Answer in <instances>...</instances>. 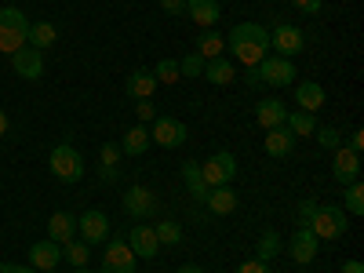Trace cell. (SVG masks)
Listing matches in <instances>:
<instances>
[{"label": "cell", "instance_id": "9c48e42d", "mask_svg": "<svg viewBox=\"0 0 364 273\" xmlns=\"http://www.w3.org/2000/svg\"><path fill=\"white\" fill-rule=\"evenodd\" d=\"M157 208H161V200H157V193L149 190V186H132V190L124 193V211H128L135 223L154 219V215H157Z\"/></svg>", "mask_w": 364, "mask_h": 273}, {"label": "cell", "instance_id": "5b68a950", "mask_svg": "<svg viewBox=\"0 0 364 273\" xmlns=\"http://www.w3.org/2000/svg\"><path fill=\"white\" fill-rule=\"evenodd\" d=\"M310 230L317 240H339L346 233V211L343 204H317L314 219H310Z\"/></svg>", "mask_w": 364, "mask_h": 273}, {"label": "cell", "instance_id": "52a82bcc", "mask_svg": "<svg viewBox=\"0 0 364 273\" xmlns=\"http://www.w3.org/2000/svg\"><path fill=\"white\" fill-rule=\"evenodd\" d=\"M186 139H190L186 124H182V120H175V117H157L154 128H149V142H154V146H164V149L186 146Z\"/></svg>", "mask_w": 364, "mask_h": 273}, {"label": "cell", "instance_id": "30bf717a", "mask_svg": "<svg viewBox=\"0 0 364 273\" xmlns=\"http://www.w3.org/2000/svg\"><path fill=\"white\" fill-rule=\"evenodd\" d=\"M102 273H135V252L128 248V237H109V248L102 255Z\"/></svg>", "mask_w": 364, "mask_h": 273}, {"label": "cell", "instance_id": "484cf974", "mask_svg": "<svg viewBox=\"0 0 364 273\" xmlns=\"http://www.w3.org/2000/svg\"><path fill=\"white\" fill-rule=\"evenodd\" d=\"M149 146H154V142H149V128L135 124L132 132H124V139H120V154H128V157H142Z\"/></svg>", "mask_w": 364, "mask_h": 273}, {"label": "cell", "instance_id": "ab89813d", "mask_svg": "<svg viewBox=\"0 0 364 273\" xmlns=\"http://www.w3.org/2000/svg\"><path fill=\"white\" fill-rule=\"evenodd\" d=\"M291 4H295L302 15H317V11L324 8V0H291Z\"/></svg>", "mask_w": 364, "mask_h": 273}, {"label": "cell", "instance_id": "cb8c5ba5", "mask_svg": "<svg viewBox=\"0 0 364 273\" xmlns=\"http://www.w3.org/2000/svg\"><path fill=\"white\" fill-rule=\"evenodd\" d=\"M204 208L211 211V215H230V211H237V193H233V186H211Z\"/></svg>", "mask_w": 364, "mask_h": 273}, {"label": "cell", "instance_id": "836d02e7", "mask_svg": "<svg viewBox=\"0 0 364 273\" xmlns=\"http://www.w3.org/2000/svg\"><path fill=\"white\" fill-rule=\"evenodd\" d=\"M178 73H182V80H197V77H204V58H200L197 51H190L186 58H178Z\"/></svg>", "mask_w": 364, "mask_h": 273}, {"label": "cell", "instance_id": "f546056e", "mask_svg": "<svg viewBox=\"0 0 364 273\" xmlns=\"http://www.w3.org/2000/svg\"><path fill=\"white\" fill-rule=\"evenodd\" d=\"M281 252H284V240H281V233H277V230H266V233L259 237V248H255V259L269 262V259H277Z\"/></svg>", "mask_w": 364, "mask_h": 273}, {"label": "cell", "instance_id": "9a60e30c", "mask_svg": "<svg viewBox=\"0 0 364 273\" xmlns=\"http://www.w3.org/2000/svg\"><path fill=\"white\" fill-rule=\"evenodd\" d=\"M331 175H336V182H343V186L357 182V178H360V154L339 146V149H336V161H331Z\"/></svg>", "mask_w": 364, "mask_h": 273}, {"label": "cell", "instance_id": "f35d334b", "mask_svg": "<svg viewBox=\"0 0 364 273\" xmlns=\"http://www.w3.org/2000/svg\"><path fill=\"white\" fill-rule=\"evenodd\" d=\"M314 211H317V200H302V204H299V226H310Z\"/></svg>", "mask_w": 364, "mask_h": 273}, {"label": "cell", "instance_id": "2e32d148", "mask_svg": "<svg viewBox=\"0 0 364 273\" xmlns=\"http://www.w3.org/2000/svg\"><path fill=\"white\" fill-rule=\"evenodd\" d=\"M63 262V245H55V240H37L33 248H29V266L33 269H55Z\"/></svg>", "mask_w": 364, "mask_h": 273}, {"label": "cell", "instance_id": "8d00e7d4", "mask_svg": "<svg viewBox=\"0 0 364 273\" xmlns=\"http://www.w3.org/2000/svg\"><path fill=\"white\" fill-rule=\"evenodd\" d=\"M314 135H317V142H321L324 149H339V146H343V135H339L336 128H317Z\"/></svg>", "mask_w": 364, "mask_h": 273}, {"label": "cell", "instance_id": "4fadbf2b", "mask_svg": "<svg viewBox=\"0 0 364 273\" xmlns=\"http://www.w3.org/2000/svg\"><path fill=\"white\" fill-rule=\"evenodd\" d=\"M317 245H321V240L314 237L310 226H295V233H291V240H288V255H291L299 266H306V262L317 259Z\"/></svg>", "mask_w": 364, "mask_h": 273}, {"label": "cell", "instance_id": "8992f818", "mask_svg": "<svg viewBox=\"0 0 364 273\" xmlns=\"http://www.w3.org/2000/svg\"><path fill=\"white\" fill-rule=\"evenodd\" d=\"M200 175L208 186H230L233 175H237V157L230 149H219V154H211L204 164H200Z\"/></svg>", "mask_w": 364, "mask_h": 273}, {"label": "cell", "instance_id": "603a6c76", "mask_svg": "<svg viewBox=\"0 0 364 273\" xmlns=\"http://www.w3.org/2000/svg\"><path fill=\"white\" fill-rule=\"evenodd\" d=\"M182 182H186V190H190V197H193L197 204H204V200H208L211 186L204 182V175H200V164H197V161H186V164H182Z\"/></svg>", "mask_w": 364, "mask_h": 273}, {"label": "cell", "instance_id": "b9f144b4", "mask_svg": "<svg viewBox=\"0 0 364 273\" xmlns=\"http://www.w3.org/2000/svg\"><path fill=\"white\" fill-rule=\"evenodd\" d=\"M161 8L168 15H186V0H161Z\"/></svg>", "mask_w": 364, "mask_h": 273}, {"label": "cell", "instance_id": "bcb514c9", "mask_svg": "<svg viewBox=\"0 0 364 273\" xmlns=\"http://www.w3.org/2000/svg\"><path fill=\"white\" fill-rule=\"evenodd\" d=\"M4 132H8V113L0 109V135H4Z\"/></svg>", "mask_w": 364, "mask_h": 273}, {"label": "cell", "instance_id": "44dd1931", "mask_svg": "<svg viewBox=\"0 0 364 273\" xmlns=\"http://www.w3.org/2000/svg\"><path fill=\"white\" fill-rule=\"evenodd\" d=\"M295 142H299V139H295V135H291L284 124H281V128H269V132H266V139H262L266 154H269V157H277V161L291 154V149H295Z\"/></svg>", "mask_w": 364, "mask_h": 273}, {"label": "cell", "instance_id": "277c9868", "mask_svg": "<svg viewBox=\"0 0 364 273\" xmlns=\"http://www.w3.org/2000/svg\"><path fill=\"white\" fill-rule=\"evenodd\" d=\"M48 164H51V175L58 182H80L84 178V157H80V149H73L70 142H58L51 149Z\"/></svg>", "mask_w": 364, "mask_h": 273}, {"label": "cell", "instance_id": "5bb4252c", "mask_svg": "<svg viewBox=\"0 0 364 273\" xmlns=\"http://www.w3.org/2000/svg\"><path fill=\"white\" fill-rule=\"evenodd\" d=\"M128 248L135 252V259H157V252H161V240H157L154 226H142V223H135V226L128 230Z\"/></svg>", "mask_w": 364, "mask_h": 273}, {"label": "cell", "instance_id": "c3c4849f", "mask_svg": "<svg viewBox=\"0 0 364 273\" xmlns=\"http://www.w3.org/2000/svg\"><path fill=\"white\" fill-rule=\"evenodd\" d=\"M15 269V262H0V273H11Z\"/></svg>", "mask_w": 364, "mask_h": 273}, {"label": "cell", "instance_id": "d4e9b609", "mask_svg": "<svg viewBox=\"0 0 364 273\" xmlns=\"http://www.w3.org/2000/svg\"><path fill=\"white\" fill-rule=\"evenodd\" d=\"M284 128H288L295 139H310V135L317 132V113H306V109H288Z\"/></svg>", "mask_w": 364, "mask_h": 273}, {"label": "cell", "instance_id": "60d3db41", "mask_svg": "<svg viewBox=\"0 0 364 273\" xmlns=\"http://www.w3.org/2000/svg\"><path fill=\"white\" fill-rule=\"evenodd\" d=\"M237 273H269V266H266L262 259H248V262L237 266Z\"/></svg>", "mask_w": 364, "mask_h": 273}, {"label": "cell", "instance_id": "e0dca14e", "mask_svg": "<svg viewBox=\"0 0 364 273\" xmlns=\"http://www.w3.org/2000/svg\"><path fill=\"white\" fill-rule=\"evenodd\" d=\"M186 15L200 29H215V22L223 18V8H219V0H186Z\"/></svg>", "mask_w": 364, "mask_h": 273}, {"label": "cell", "instance_id": "681fc988", "mask_svg": "<svg viewBox=\"0 0 364 273\" xmlns=\"http://www.w3.org/2000/svg\"><path fill=\"white\" fill-rule=\"evenodd\" d=\"M73 273H91V269H87V266H80V269H73Z\"/></svg>", "mask_w": 364, "mask_h": 273}, {"label": "cell", "instance_id": "3957f363", "mask_svg": "<svg viewBox=\"0 0 364 273\" xmlns=\"http://www.w3.org/2000/svg\"><path fill=\"white\" fill-rule=\"evenodd\" d=\"M29 37V18L18 8H0V51L15 55L18 48H26Z\"/></svg>", "mask_w": 364, "mask_h": 273}, {"label": "cell", "instance_id": "1f68e13d", "mask_svg": "<svg viewBox=\"0 0 364 273\" xmlns=\"http://www.w3.org/2000/svg\"><path fill=\"white\" fill-rule=\"evenodd\" d=\"M154 233H157V240H161V245H168V248L182 245V226H178L175 219H164V223H157V226H154Z\"/></svg>", "mask_w": 364, "mask_h": 273}, {"label": "cell", "instance_id": "6da1fadb", "mask_svg": "<svg viewBox=\"0 0 364 273\" xmlns=\"http://www.w3.org/2000/svg\"><path fill=\"white\" fill-rule=\"evenodd\" d=\"M230 51L237 63H245V66H255L262 63V58L269 55V29H262L259 22H237L230 29V37H226Z\"/></svg>", "mask_w": 364, "mask_h": 273}, {"label": "cell", "instance_id": "7402d4cb", "mask_svg": "<svg viewBox=\"0 0 364 273\" xmlns=\"http://www.w3.org/2000/svg\"><path fill=\"white\" fill-rule=\"evenodd\" d=\"M295 102H299V109L317 113V109L324 106V87H321L317 80H302V84H295Z\"/></svg>", "mask_w": 364, "mask_h": 273}, {"label": "cell", "instance_id": "d6986e66", "mask_svg": "<svg viewBox=\"0 0 364 273\" xmlns=\"http://www.w3.org/2000/svg\"><path fill=\"white\" fill-rule=\"evenodd\" d=\"M284 117H288V109H284L281 99H262V102L255 106V124L266 128V132H269V128H281Z\"/></svg>", "mask_w": 364, "mask_h": 273}, {"label": "cell", "instance_id": "ba28073f", "mask_svg": "<svg viewBox=\"0 0 364 273\" xmlns=\"http://www.w3.org/2000/svg\"><path fill=\"white\" fill-rule=\"evenodd\" d=\"M302 48H306V37H302V29H299V26H291V22H277V26L269 29V51H277V55L291 58V55H299Z\"/></svg>", "mask_w": 364, "mask_h": 273}, {"label": "cell", "instance_id": "f6af8a7d", "mask_svg": "<svg viewBox=\"0 0 364 273\" xmlns=\"http://www.w3.org/2000/svg\"><path fill=\"white\" fill-rule=\"evenodd\" d=\"M175 273H204V269H200V266H197V262H182V266H178V269H175Z\"/></svg>", "mask_w": 364, "mask_h": 273}, {"label": "cell", "instance_id": "4dcf8cb0", "mask_svg": "<svg viewBox=\"0 0 364 273\" xmlns=\"http://www.w3.org/2000/svg\"><path fill=\"white\" fill-rule=\"evenodd\" d=\"M99 161H102V178L113 182V178H117V161H120V146L106 142V146L99 149Z\"/></svg>", "mask_w": 364, "mask_h": 273}, {"label": "cell", "instance_id": "ee69618b", "mask_svg": "<svg viewBox=\"0 0 364 273\" xmlns=\"http://www.w3.org/2000/svg\"><path fill=\"white\" fill-rule=\"evenodd\" d=\"M343 273H364V262H357V259H346V262H343Z\"/></svg>", "mask_w": 364, "mask_h": 273}, {"label": "cell", "instance_id": "4316f807", "mask_svg": "<svg viewBox=\"0 0 364 273\" xmlns=\"http://www.w3.org/2000/svg\"><path fill=\"white\" fill-rule=\"evenodd\" d=\"M204 77L211 80V84H233V77H237V70H233V63H230V58L226 55H219V58H208V63H204Z\"/></svg>", "mask_w": 364, "mask_h": 273}, {"label": "cell", "instance_id": "8fae6325", "mask_svg": "<svg viewBox=\"0 0 364 273\" xmlns=\"http://www.w3.org/2000/svg\"><path fill=\"white\" fill-rule=\"evenodd\" d=\"M77 233H80L84 245H102V240H109V219H106V211H99V208L84 211V215L77 219Z\"/></svg>", "mask_w": 364, "mask_h": 273}, {"label": "cell", "instance_id": "7dc6e473", "mask_svg": "<svg viewBox=\"0 0 364 273\" xmlns=\"http://www.w3.org/2000/svg\"><path fill=\"white\" fill-rule=\"evenodd\" d=\"M11 273H37V269H33V266H15Z\"/></svg>", "mask_w": 364, "mask_h": 273}, {"label": "cell", "instance_id": "7a4b0ae2", "mask_svg": "<svg viewBox=\"0 0 364 273\" xmlns=\"http://www.w3.org/2000/svg\"><path fill=\"white\" fill-rule=\"evenodd\" d=\"M295 80V66H291V58L284 55H266L262 63L248 66V84H266V87H288Z\"/></svg>", "mask_w": 364, "mask_h": 273}, {"label": "cell", "instance_id": "74e56055", "mask_svg": "<svg viewBox=\"0 0 364 273\" xmlns=\"http://www.w3.org/2000/svg\"><path fill=\"white\" fill-rule=\"evenodd\" d=\"M135 117H139V120H149V124H154V120H157L161 113H157L154 99H139V102H135Z\"/></svg>", "mask_w": 364, "mask_h": 273}, {"label": "cell", "instance_id": "f1b7e54d", "mask_svg": "<svg viewBox=\"0 0 364 273\" xmlns=\"http://www.w3.org/2000/svg\"><path fill=\"white\" fill-rule=\"evenodd\" d=\"M193 51L204 58V63H208V58H219V55L226 51V37L215 33V29H204V33L197 37V48H193Z\"/></svg>", "mask_w": 364, "mask_h": 273}, {"label": "cell", "instance_id": "e575fe53", "mask_svg": "<svg viewBox=\"0 0 364 273\" xmlns=\"http://www.w3.org/2000/svg\"><path fill=\"white\" fill-rule=\"evenodd\" d=\"M91 245H84V240H70V245H63V259H70L73 262V269H80V266H87V252Z\"/></svg>", "mask_w": 364, "mask_h": 273}, {"label": "cell", "instance_id": "7bdbcfd3", "mask_svg": "<svg viewBox=\"0 0 364 273\" xmlns=\"http://www.w3.org/2000/svg\"><path fill=\"white\" fill-rule=\"evenodd\" d=\"M346 149H353V154H360V149H364V132H360V128L350 135V146H346Z\"/></svg>", "mask_w": 364, "mask_h": 273}, {"label": "cell", "instance_id": "83f0119b", "mask_svg": "<svg viewBox=\"0 0 364 273\" xmlns=\"http://www.w3.org/2000/svg\"><path fill=\"white\" fill-rule=\"evenodd\" d=\"M55 41H58V29H55L51 22H29V37H26V44H29V48L48 51Z\"/></svg>", "mask_w": 364, "mask_h": 273}, {"label": "cell", "instance_id": "f907efd6", "mask_svg": "<svg viewBox=\"0 0 364 273\" xmlns=\"http://www.w3.org/2000/svg\"><path fill=\"white\" fill-rule=\"evenodd\" d=\"M44 273H58V269H44Z\"/></svg>", "mask_w": 364, "mask_h": 273}, {"label": "cell", "instance_id": "7c38bea8", "mask_svg": "<svg viewBox=\"0 0 364 273\" xmlns=\"http://www.w3.org/2000/svg\"><path fill=\"white\" fill-rule=\"evenodd\" d=\"M11 70L22 77V80H41L44 77V51H37V48H18L15 55H11Z\"/></svg>", "mask_w": 364, "mask_h": 273}, {"label": "cell", "instance_id": "ffe728a7", "mask_svg": "<svg viewBox=\"0 0 364 273\" xmlns=\"http://www.w3.org/2000/svg\"><path fill=\"white\" fill-rule=\"evenodd\" d=\"M124 91H128V99H154V91H157V77L154 70H135L128 80H124Z\"/></svg>", "mask_w": 364, "mask_h": 273}, {"label": "cell", "instance_id": "d590c367", "mask_svg": "<svg viewBox=\"0 0 364 273\" xmlns=\"http://www.w3.org/2000/svg\"><path fill=\"white\" fill-rule=\"evenodd\" d=\"M343 197H346V211H350V215H364V186H360V178L350 182Z\"/></svg>", "mask_w": 364, "mask_h": 273}, {"label": "cell", "instance_id": "ac0fdd59", "mask_svg": "<svg viewBox=\"0 0 364 273\" xmlns=\"http://www.w3.org/2000/svg\"><path fill=\"white\" fill-rule=\"evenodd\" d=\"M48 237L55 240V245H70V240L77 237V215H70V211H55V215L48 219Z\"/></svg>", "mask_w": 364, "mask_h": 273}, {"label": "cell", "instance_id": "d6a6232c", "mask_svg": "<svg viewBox=\"0 0 364 273\" xmlns=\"http://www.w3.org/2000/svg\"><path fill=\"white\" fill-rule=\"evenodd\" d=\"M154 77H157V84H178V80H182L178 58H161V63L154 66Z\"/></svg>", "mask_w": 364, "mask_h": 273}]
</instances>
